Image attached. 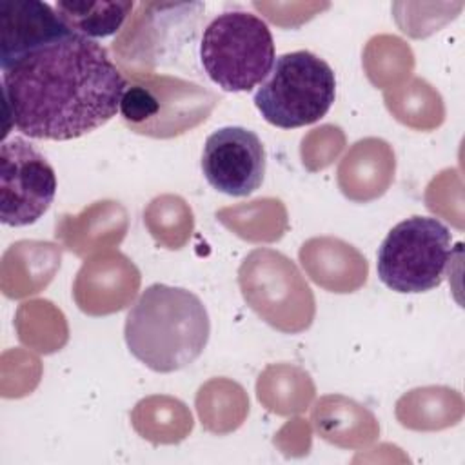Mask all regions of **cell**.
Returning a JSON list of instances; mask_svg holds the SVG:
<instances>
[{
	"label": "cell",
	"mask_w": 465,
	"mask_h": 465,
	"mask_svg": "<svg viewBox=\"0 0 465 465\" xmlns=\"http://www.w3.org/2000/svg\"><path fill=\"white\" fill-rule=\"evenodd\" d=\"M0 67L5 116L36 140H73L105 125L127 87L107 49L73 31Z\"/></svg>",
	"instance_id": "1"
},
{
	"label": "cell",
	"mask_w": 465,
	"mask_h": 465,
	"mask_svg": "<svg viewBox=\"0 0 465 465\" xmlns=\"http://www.w3.org/2000/svg\"><path fill=\"white\" fill-rule=\"evenodd\" d=\"M211 322L203 302L183 287L149 285L129 309L124 338L131 354L154 372L191 365L205 349Z\"/></svg>",
	"instance_id": "2"
},
{
	"label": "cell",
	"mask_w": 465,
	"mask_h": 465,
	"mask_svg": "<svg viewBox=\"0 0 465 465\" xmlns=\"http://www.w3.org/2000/svg\"><path fill=\"white\" fill-rule=\"evenodd\" d=\"M269 25L254 13L232 9L214 16L203 29L200 62L205 74L227 93L260 85L274 65Z\"/></svg>",
	"instance_id": "3"
},
{
	"label": "cell",
	"mask_w": 465,
	"mask_h": 465,
	"mask_svg": "<svg viewBox=\"0 0 465 465\" xmlns=\"http://www.w3.org/2000/svg\"><path fill=\"white\" fill-rule=\"evenodd\" d=\"M336 98L331 65L311 51L278 56L269 76L254 93L262 116L280 129H296L322 120Z\"/></svg>",
	"instance_id": "4"
},
{
	"label": "cell",
	"mask_w": 465,
	"mask_h": 465,
	"mask_svg": "<svg viewBox=\"0 0 465 465\" xmlns=\"http://www.w3.org/2000/svg\"><path fill=\"white\" fill-rule=\"evenodd\" d=\"M452 256V234L430 216H411L396 223L378 249L381 283L403 294L425 292L443 282Z\"/></svg>",
	"instance_id": "5"
},
{
	"label": "cell",
	"mask_w": 465,
	"mask_h": 465,
	"mask_svg": "<svg viewBox=\"0 0 465 465\" xmlns=\"http://www.w3.org/2000/svg\"><path fill=\"white\" fill-rule=\"evenodd\" d=\"M216 96L203 87L169 76H134L120 102L125 125L140 134L169 138L205 120Z\"/></svg>",
	"instance_id": "6"
},
{
	"label": "cell",
	"mask_w": 465,
	"mask_h": 465,
	"mask_svg": "<svg viewBox=\"0 0 465 465\" xmlns=\"http://www.w3.org/2000/svg\"><path fill=\"white\" fill-rule=\"evenodd\" d=\"M56 194V174L47 158L15 136L0 147V220L11 227L35 223Z\"/></svg>",
	"instance_id": "7"
},
{
	"label": "cell",
	"mask_w": 465,
	"mask_h": 465,
	"mask_svg": "<svg viewBox=\"0 0 465 465\" xmlns=\"http://www.w3.org/2000/svg\"><path fill=\"white\" fill-rule=\"evenodd\" d=\"M202 173L207 183L227 196H249L265 174V149L260 136L240 125L211 133L202 151Z\"/></svg>",
	"instance_id": "8"
},
{
	"label": "cell",
	"mask_w": 465,
	"mask_h": 465,
	"mask_svg": "<svg viewBox=\"0 0 465 465\" xmlns=\"http://www.w3.org/2000/svg\"><path fill=\"white\" fill-rule=\"evenodd\" d=\"M69 31L56 9L45 2H0V65Z\"/></svg>",
	"instance_id": "9"
},
{
	"label": "cell",
	"mask_w": 465,
	"mask_h": 465,
	"mask_svg": "<svg viewBox=\"0 0 465 465\" xmlns=\"http://www.w3.org/2000/svg\"><path fill=\"white\" fill-rule=\"evenodd\" d=\"M134 4L129 0L89 2V0H60L54 9L60 20L76 35L85 38H105L114 35Z\"/></svg>",
	"instance_id": "10"
}]
</instances>
